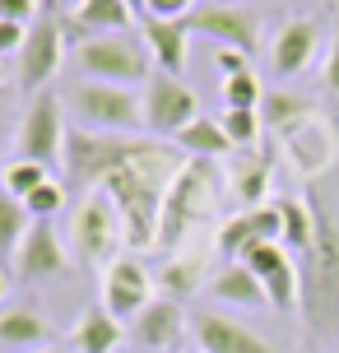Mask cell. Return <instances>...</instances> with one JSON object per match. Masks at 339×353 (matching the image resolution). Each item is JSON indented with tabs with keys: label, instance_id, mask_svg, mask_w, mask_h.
I'll use <instances>...</instances> for the list:
<instances>
[{
	"label": "cell",
	"instance_id": "1",
	"mask_svg": "<svg viewBox=\"0 0 339 353\" xmlns=\"http://www.w3.org/2000/svg\"><path fill=\"white\" fill-rule=\"evenodd\" d=\"M65 186L103 191L121 210L125 247L154 251L158 242V214L167 200L172 176L186 168V154L177 144H163L154 135H103L74 125L65 130Z\"/></svg>",
	"mask_w": 339,
	"mask_h": 353
},
{
	"label": "cell",
	"instance_id": "2",
	"mask_svg": "<svg viewBox=\"0 0 339 353\" xmlns=\"http://www.w3.org/2000/svg\"><path fill=\"white\" fill-rule=\"evenodd\" d=\"M307 205L316 219V237L298 261V312L316 335H325V330H339V223L335 210L316 191L307 195Z\"/></svg>",
	"mask_w": 339,
	"mask_h": 353
},
{
	"label": "cell",
	"instance_id": "3",
	"mask_svg": "<svg viewBox=\"0 0 339 353\" xmlns=\"http://www.w3.org/2000/svg\"><path fill=\"white\" fill-rule=\"evenodd\" d=\"M218 210V172L209 159H186L172 186H167V200H163V214H158V242L154 251H172L177 256L181 242L196 232L200 219H209Z\"/></svg>",
	"mask_w": 339,
	"mask_h": 353
},
{
	"label": "cell",
	"instance_id": "4",
	"mask_svg": "<svg viewBox=\"0 0 339 353\" xmlns=\"http://www.w3.org/2000/svg\"><path fill=\"white\" fill-rule=\"evenodd\" d=\"M149 47H140L130 33H107V37H89L84 47H74V65H79V74H89V79H98V84H140V79H149Z\"/></svg>",
	"mask_w": 339,
	"mask_h": 353
},
{
	"label": "cell",
	"instance_id": "5",
	"mask_svg": "<svg viewBox=\"0 0 339 353\" xmlns=\"http://www.w3.org/2000/svg\"><path fill=\"white\" fill-rule=\"evenodd\" d=\"M70 107L79 112L84 130H103V135H135L144 125V98H135L121 84L84 79L70 88Z\"/></svg>",
	"mask_w": 339,
	"mask_h": 353
},
{
	"label": "cell",
	"instance_id": "6",
	"mask_svg": "<svg viewBox=\"0 0 339 353\" xmlns=\"http://www.w3.org/2000/svg\"><path fill=\"white\" fill-rule=\"evenodd\" d=\"M121 247H125L121 210L103 191H89L79 200V210H74V251H79V261L107 270V261L116 265V251Z\"/></svg>",
	"mask_w": 339,
	"mask_h": 353
},
{
	"label": "cell",
	"instance_id": "7",
	"mask_svg": "<svg viewBox=\"0 0 339 353\" xmlns=\"http://www.w3.org/2000/svg\"><path fill=\"white\" fill-rule=\"evenodd\" d=\"M196 117H200V103L181 79H172L163 70H154L144 79V130L154 140H177Z\"/></svg>",
	"mask_w": 339,
	"mask_h": 353
},
{
	"label": "cell",
	"instance_id": "8",
	"mask_svg": "<svg viewBox=\"0 0 339 353\" xmlns=\"http://www.w3.org/2000/svg\"><path fill=\"white\" fill-rule=\"evenodd\" d=\"M14 149L19 159L42 163V168L65 159V121H61V98L56 93H37L28 103V112L19 117V130H14Z\"/></svg>",
	"mask_w": 339,
	"mask_h": 353
},
{
	"label": "cell",
	"instance_id": "9",
	"mask_svg": "<svg viewBox=\"0 0 339 353\" xmlns=\"http://www.w3.org/2000/svg\"><path fill=\"white\" fill-rule=\"evenodd\" d=\"M186 23V33L196 37H209L214 47H237V52H256V42H260V14L251 10V5H200L191 14L181 19Z\"/></svg>",
	"mask_w": 339,
	"mask_h": 353
},
{
	"label": "cell",
	"instance_id": "10",
	"mask_svg": "<svg viewBox=\"0 0 339 353\" xmlns=\"http://www.w3.org/2000/svg\"><path fill=\"white\" fill-rule=\"evenodd\" d=\"M256 242H284V214L279 205H260V210H237L232 219H223L214 232V247L228 265L242 261V251Z\"/></svg>",
	"mask_w": 339,
	"mask_h": 353
},
{
	"label": "cell",
	"instance_id": "11",
	"mask_svg": "<svg viewBox=\"0 0 339 353\" xmlns=\"http://www.w3.org/2000/svg\"><path fill=\"white\" fill-rule=\"evenodd\" d=\"M61 47H65V37H61V23H56L52 14H37L33 23H28V42H23V52L14 56L19 65V88H42L47 79L56 74V65H61Z\"/></svg>",
	"mask_w": 339,
	"mask_h": 353
},
{
	"label": "cell",
	"instance_id": "12",
	"mask_svg": "<svg viewBox=\"0 0 339 353\" xmlns=\"http://www.w3.org/2000/svg\"><path fill=\"white\" fill-rule=\"evenodd\" d=\"M149 302H154V279H149V270H144L140 261L121 256L116 265L103 270V307H107L121 325L135 321Z\"/></svg>",
	"mask_w": 339,
	"mask_h": 353
},
{
	"label": "cell",
	"instance_id": "13",
	"mask_svg": "<svg viewBox=\"0 0 339 353\" xmlns=\"http://www.w3.org/2000/svg\"><path fill=\"white\" fill-rule=\"evenodd\" d=\"M10 270H14V279H23V283L52 279V274L65 270V247H61V237H56L52 223H37L33 219V228H28V237L19 242Z\"/></svg>",
	"mask_w": 339,
	"mask_h": 353
},
{
	"label": "cell",
	"instance_id": "14",
	"mask_svg": "<svg viewBox=\"0 0 339 353\" xmlns=\"http://www.w3.org/2000/svg\"><path fill=\"white\" fill-rule=\"evenodd\" d=\"M191 335H196L200 353H274L256 330H247L232 316H218V312H196L191 316Z\"/></svg>",
	"mask_w": 339,
	"mask_h": 353
},
{
	"label": "cell",
	"instance_id": "15",
	"mask_svg": "<svg viewBox=\"0 0 339 353\" xmlns=\"http://www.w3.org/2000/svg\"><path fill=\"white\" fill-rule=\"evenodd\" d=\"M140 37H144V47H149V56H154V65H158L163 74H172V79H177V74L186 70V42H191V33H186V23H181V19H154V14H144L140 19Z\"/></svg>",
	"mask_w": 339,
	"mask_h": 353
},
{
	"label": "cell",
	"instance_id": "16",
	"mask_svg": "<svg viewBox=\"0 0 339 353\" xmlns=\"http://www.w3.org/2000/svg\"><path fill=\"white\" fill-rule=\"evenodd\" d=\"M181 335H186V316L172 298H154L130 321V339H140L144 349H177Z\"/></svg>",
	"mask_w": 339,
	"mask_h": 353
},
{
	"label": "cell",
	"instance_id": "17",
	"mask_svg": "<svg viewBox=\"0 0 339 353\" xmlns=\"http://www.w3.org/2000/svg\"><path fill=\"white\" fill-rule=\"evenodd\" d=\"M316 23L311 19H288L284 28L274 33V47H269V61H274V74H302L316 56Z\"/></svg>",
	"mask_w": 339,
	"mask_h": 353
},
{
	"label": "cell",
	"instance_id": "18",
	"mask_svg": "<svg viewBox=\"0 0 339 353\" xmlns=\"http://www.w3.org/2000/svg\"><path fill=\"white\" fill-rule=\"evenodd\" d=\"M52 339V325L33 307H10L0 312V353H42Z\"/></svg>",
	"mask_w": 339,
	"mask_h": 353
},
{
	"label": "cell",
	"instance_id": "19",
	"mask_svg": "<svg viewBox=\"0 0 339 353\" xmlns=\"http://www.w3.org/2000/svg\"><path fill=\"white\" fill-rule=\"evenodd\" d=\"M288 140V159L298 163V172L302 176H316L325 168V163L335 159V135H330V125L316 117V121L298 125L293 135H284Z\"/></svg>",
	"mask_w": 339,
	"mask_h": 353
},
{
	"label": "cell",
	"instance_id": "20",
	"mask_svg": "<svg viewBox=\"0 0 339 353\" xmlns=\"http://www.w3.org/2000/svg\"><path fill=\"white\" fill-rule=\"evenodd\" d=\"M209 298H218V302H232V307H269V298H265V283L251 274L247 265H223L218 274H209Z\"/></svg>",
	"mask_w": 339,
	"mask_h": 353
},
{
	"label": "cell",
	"instance_id": "21",
	"mask_svg": "<svg viewBox=\"0 0 339 353\" xmlns=\"http://www.w3.org/2000/svg\"><path fill=\"white\" fill-rule=\"evenodd\" d=\"M125 339V325L116 316H112L107 307H89L84 316H79V325H74V353H116V344Z\"/></svg>",
	"mask_w": 339,
	"mask_h": 353
},
{
	"label": "cell",
	"instance_id": "22",
	"mask_svg": "<svg viewBox=\"0 0 339 353\" xmlns=\"http://www.w3.org/2000/svg\"><path fill=\"white\" fill-rule=\"evenodd\" d=\"M186 154V159H223V154H232L237 144L228 140V130H223V121H214V117H196V121L181 130L177 140H172Z\"/></svg>",
	"mask_w": 339,
	"mask_h": 353
},
{
	"label": "cell",
	"instance_id": "23",
	"mask_svg": "<svg viewBox=\"0 0 339 353\" xmlns=\"http://www.w3.org/2000/svg\"><path fill=\"white\" fill-rule=\"evenodd\" d=\"M205 270H209V261H205V251H177L172 261L163 265V274H158V283H163V298H191L200 288V279H205Z\"/></svg>",
	"mask_w": 339,
	"mask_h": 353
},
{
	"label": "cell",
	"instance_id": "24",
	"mask_svg": "<svg viewBox=\"0 0 339 353\" xmlns=\"http://www.w3.org/2000/svg\"><path fill=\"white\" fill-rule=\"evenodd\" d=\"M74 19L89 28L93 37H107V33H125L135 23V10L125 0H79L74 5Z\"/></svg>",
	"mask_w": 339,
	"mask_h": 353
},
{
	"label": "cell",
	"instance_id": "25",
	"mask_svg": "<svg viewBox=\"0 0 339 353\" xmlns=\"http://www.w3.org/2000/svg\"><path fill=\"white\" fill-rule=\"evenodd\" d=\"M28 228H33L28 205L14 200V195L0 186V261H5V265H14V251H19V242L28 237Z\"/></svg>",
	"mask_w": 339,
	"mask_h": 353
},
{
	"label": "cell",
	"instance_id": "26",
	"mask_svg": "<svg viewBox=\"0 0 339 353\" xmlns=\"http://www.w3.org/2000/svg\"><path fill=\"white\" fill-rule=\"evenodd\" d=\"M265 112H260V121L269 125V130H279V135H293L298 125L316 121V107L307 103V98H288V93H265Z\"/></svg>",
	"mask_w": 339,
	"mask_h": 353
},
{
	"label": "cell",
	"instance_id": "27",
	"mask_svg": "<svg viewBox=\"0 0 339 353\" xmlns=\"http://www.w3.org/2000/svg\"><path fill=\"white\" fill-rule=\"evenodd\" d=\"M265 191H269V159H247L237 172H232L228 195H232L237 210H260Z\"/></svg>",
	"mask_w": 339,
	"mask_h": 353
},
{
	"label": "cell",
	"instance_id": "28",
	"mask_svg": "<svg viewBox=\"0 0 339 353\" xmlns=\"http://www.w3.org/2000/svg\"><path fill=\"white\" fill-rule=\"evenodd\" d=\"M279 214H284V247H293L302 256L311 247V237H316V219H311V205L307 200H274Z\"/></svg>",
	"mask_w": 339,
	"mask_h": 353
},
{
	"label": "cell",
	"instance_id": "29",
	"mask_svg": "<svg viewBox=\"0 0 339 353\" xmlns=\"http://www.w3.org/2000/svg\"><path fill=\"white\" fill-rule=\"evenodd\" d=\"M237 265H247V270H251V274H256L260 283H269L274 274L293 270V256H288L284 242H256V247L242 251V261H237Z\"/></svg>",
	"mask_w": 339,
	"mask_h": 353
},
{
	"label": "cell",
	"instance_id": "30",
	"mask_svg": "<svg viewBox=\"0 0 339 353\" xmlns=\"http://www.w3.org/2000/svg\"><path fill=\"white\" fill-rule=\"evenodd\" d=\"M52 176H47V168L42 163H28V159H14L5 172H0V186L14 195V200H28V195L37 191V186H47Z\"/></svg>",
	"mask_w": 339,
	"mask_h": 353
},
{
	"label": "cell",
	"instance_id": "31",
	"mask_svg": "<svg viewBox=\"0 0 339 353\" xmlns=\"http://www.w3.org/2000/svg\"><path fill=\"white\" fill-rule=\"evenodd\" d=\"M223 103L232 107V112H256V107L265 103V93H260V84H256V74H232V79H223Z\"/></svg>",
	"mask_w": 339,
	"mask_h": 353
},
{
	"label": "cell",
	"instance_id": "32",
	"mask_svg": "<svg viewBox=\"0 0 339 353\" xmlns=\"http://www.w3.org/2000/svg\"><path fill=\"white\" fill-rule=\"evenodd\" d=\"M23 205H28V214H33L37 223H52L56 214L65 210V186H61V181H47V186H37Z\"/></svg>",
	"mask_w": 339,
	"mask_h": 353
},
{
	"label": "cell",
	"instance_id": "33",
	"mask_svg": "<svg viewBox=\"0 0 339 353\" xmlns=\"http://www.w3.org/2000/svg\"><path fill=\"white\" fill-rule=\"evenodd\" d=\"M260 112H223V130H228V140L237 144V149H247V144H256V135H260Z\"/></svg>",
	"mask_w": 339,
	"mask_h": 353
},
{
	"label": "cell",
	"instance_id": "34",
	"mask_svg": "<svg viewBox=\"0 0 339 353\" xmlns=\"http://www.w3.org/2000/svg\"><path fill=\"white\" fill-rule=\"evenodd\" d=\"M191 10H200V0H149L144 5V14L154 19H186Z\"/></svg>",
	"mask_w": 339,
	"mask_h": 353
},
{
	"label": "cell",
	"instance_id": "35",
	"mask_svg": "<svg viewBox=\"0 0 339 353\" xmlns=\"http://www.w3.org/2000/svg\"><path fill=\"white\" fill-rule=\"evenodd\" d=\"M23 42H28V28L0 19V61H5V56H19V52H23Z\"/></svg>",
	"mask_w": 339,
	"mask_h": 353
},
{
	"label": "cell",
	"instance_id": "36",
	"mask_svg": "<svg viewBox=\"0 0 339 353\" xmlns=\"http://www.w3.org/2000/svg\"><path fill=\"white\" fill-rule=\"evenodd\" d=\"M0 19H5V23H23V28H28V23L37 19V0H0Z\"/></svg>",
	"mask_w": 339,
	"mask_h": 353
},
{
	"label": "cell",
	"instance_id": "37",
	"mask_svg": "<svg viewBox=\"0 0 339 353\" xmlns=\"http://www.w3.org/2000/svg\"><path fill=\"white\" fill-rule=\"evenodd\" d=\"M214 61L228 79L232 74H247V52H237V47H214Z\"/></svg>",
	"mask_w": 339,
	"mask_h": 353
},
{
	"label": "cell",
	"instance_id": "38",
	"mask_svg": "<svg viewBox=\"0 0 339 353\" xmlns=\"http://www.w3.org/2000/svg\"><path fill=\"white\" fill-rule=\"evenodd\" d=\"M321 79L330 88V98H339V37H335V47H330V56H325V65H321Z\"/></svg>",
	"mask_w": 339,
	"mask_h": 353
},
{
	"label": "cell",
	"instance_id": "39",
	"mask_svg": "<svg viewBox=\"0 0 339 353\" xmlns=\"http://www.w3.org/2000/svg\"><path fill=\"white\" fill-rule=\"evenodd\" d=\"M125 5L135 10V19H144V5H149V0H125Z\"/></svg>",
	"mask_w": 339,
	"mask_h": 353
},
{
	"label": "cell",
	"instance_id": "40",
	"mask_svg": "<svg viewBox=\"0 0 339 353\" xmlns=\"http://www.w3.org/2000/svg\"><path fill=\"white\" fill-rule=\"evenodd\" d=\"M218 5H251V0H218Z\"/></svg>",
	"mask_w": 339,
	"mask_h": 353
},
{
	"label": "cell",
	"instance_id": "41",
	"mask_svg": "<svg viewBox=\"0 0 339 353\" xmlns=\"http://www.w3.org/2000/svg\"><path fill=\"white\" fill-rule=\"evenodd\" d=\"M42 353H70V349H42Z\"/></svg>",
	"mask_w": 339,
	"mask_h": 353
},
{
	"label": "cell",
	"instance_id": "42",
	"mask_svg": "<svg viewBox=\"0 0 339 353\" xmlns=\"http://www.w3.org/2000/svg\"><path fill=\"white\" fill-rule=\"evenodd\" d=\"M0 298H5V274H0Z\"/></svg>",
	"mask_w": 339,
	"mask_h": 353
},
{
	"label": "cell",
	"instance_id": "43",
	"mask_svg": "<svg viewBox=\"0 0 339 353\" xmlns=\"http://www.w3.org/2000/svg\"><path fill=\"white\" fill-rule=\"evenodd\" d=\"M0 88H5V65H0Z\"/></svg>",
	"mask_w": 339,
	"mask_h": 353
},
{
	"label": "cell",
	"instance_id": "44",
	"mask_svg": "<svg viewBox=\"0 0 339 353\" xmlns=\"http://www.w3.org/2000/svg\"><path fill=\"white\" fill-rule=\"evenodd\" d=\"M0 98H5V88H0Z\"/></svg>",
	"mask_w": 339,
	"mask_h": 353
},
{
	"label": "cell",
	"instance_id": "45",
	"mask_svg": "<svg viewBox=\"0 0 339 353\" xmlns=\"http://www.w3.org/2000/svg\"><path fill=\"white\" fill-rule=\"evenodd\" d=\"M56 5H61V0H56ZM74 5H79V0H74Z\"/></svg>",
	"mask_w": 339,
	"mask_h": 353
}]
</instances>
